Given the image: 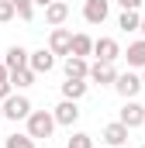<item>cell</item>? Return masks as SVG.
Masks as SVG:
<instances>
[{"label": "cell", "instance_id": "603a6c76", "mask_svg": "<svg viewBox=\"0 0 145 148\" xmlns=\"http://www.w3.org/2000/svg\"><path fill=\"white\" fill-rule=\"evenodd\" d=\"M7 66H3V62H0V100H7V97H10V90H14V86H10V79H7Z\"/></svg>", "mask_w": 145, "mask_h": 148}, {"label": "cell", "instance_id": "3957f363", "mask_svg": "<svg viewBox=\"0 0 145 148\" xmlns=\"http://www.w3.org/2000/svg\"><path fill=\"white\" fill-rule=\"evenodd\" d=\"M110 86H114L124 100H135V97H138V90H142V76H135V73H117Z\"/></svg>", "mask_w": 145, "mask_h": 148}, {"label": "cell", "instance_id": "ffe728a7", "mask_svg": "<svg viewBox=\"0 0 145 148\" xmlns=\"http://www.w3.org/2000/svg\"><path fill=\"white\" fill-rule=\"evenodd\" d=\"M7 148H35V138H28V134H7Z\"/></svg>", "mask_w": 145, "mask_h": 148}, {"label": "cell", "instance_id": "f546056e", "mask_svg": "<svg viewBox=\"0 0 145 148\" xmlns=\"http://www.w3.org/2000/svg\"><path fill=\"white\" fill-rule=\"evenodd\" d=\"M117 148H124V145H117Z\"/></svg>", "mask_w": 145, "mask_h": 148}, {"label": "cell", "instance_id": "7c38bea8", "mask_svg": "<svg viewBox=\"0 0 145 148\" xmlns=\"http://www.w3.org/2000/svg\"><path fill=\"white\" fill-rule=\"evenodd\" d=\"M69 17V3H62V0H52L48 7H45V21L52 24V28H62V21Z\"/></svg>", "mask_w": 145, "mask_h": 148}, {"label": "cell", "instance_id": "44dd1931", "mask_svg": "<svg viewBox=\"0 0 145 148\" xmlns=\"http://www.w3.org/2000/svg\"><path fill=\"white\" fill-rule=\"evenodd\" d=\"M10 3H14V10H17V17H21V21H31V14H35L31 0H10Z\"/></svg>", "mask_w": 145, "mask_h": 148}, {"label": "cell", "instance_id": "8fae6325", "mask_svg": "<svg viewBox=\"0 0 145 148\" xmlns=\"http://www.w3.org/2000/svg\"><path fill=\"white\" fill-rule=\"evenodd\" d=\"M3 66H7V73L28 69V48H21V45H10V48H7V59H3Z\"/></svg>", "mask_w": 145, "mask_h": 148}, {"label": "cell", "instance_id": "2e32d148", "mask_svg": "<svg viewBox=\"0 0 145 148\" xmlns=\"http://www.w3.org/2000/svg\"><path fill=\"white\" fill-rule=\"evenodd\" d=\"M124 59H128V66H135V69H145V41H135V45H128Z\"/></svg>", "mask_w": 145, "mask_h": 148}, {"label": "cell", "instance_id": "9a60e30c", "mask_svg": "<svg viewBox=\"0 0 145 148\" xmlns=\"http://www.w3.org/2000/svg\"><path fill=\"white\" fill-rule=\"evenodd\" d=\"M90 52H93V38H90V35H72V41H69V55L86 59Z\"/></svg>", "mask_w": 145, "mask_h": 148}, {"label": "cell", "instance_id": "8992f818", "mask_svg": "<svg viewBox=\"0 0 145 148\" xmlns=\"http://www.w3.org/2000/svg\"><path fill=\"white\" fill-rule=\"evenodd\" d=\"M52 66H55V55L48 52V48H38V52H28V69L31 73H52Z\"/></svg>", "mask_w": 145, "mask_h": 148}, {"label": "cell", "instance_id": "30bf717a", "mask_svg": "<svg viewBox=\"0 0 145 148\" xmlns=\"http://www.w3.org/2000/svg\"><path fill=\"white\" fill-rule=\"evenodd\" d=\"M86 76H90L93 83L107 86V83H114V76H117V69H114V62H93V66L86 69Z\"/></svg>", "mask_w": 145, "mask_h": 148}, {"label": "cell", "instance_id": "83f0119b", "mask_svg": "<svg viewBox=\"0 0 145 148\" xmlns=\"http://www.w3.org/2000/svg\"><path fill=\"white\" fill-rule=\"evenodd\" d=\"M0 121H3V107H0Z\"/></svg>", "mask_w": 145, "mask_h": 148}, {"label": "cell", "instance_id": "ba28073f", "mask_svg": "<svg viewBox=\"0 0 145 148\" xmlns=\"http://www.w3.org/2000/svg\"><path fill=\"white\" fill-rule=\"evenodd\" d=\"M52 117H55V124H66V127H72V124L79 121V107H76V100H62V103L52 110Z\"/></svg>", "mask_w": 145, "mask_h": 148}, {"label": "cell", "instance_id": "4316f807", "mask_svg": "<svg viewBox=\"0 0 145 148\" xmlns=\"http://www.w3.org/2000/svg\"><path fill=\"white\" fill-rule=\"evenodd\" d=\"M138 31H145V17H142V24H138Z\"/></svg>", "mask_w": 145, "mask_h": 148}, {"label": "cell", "instance_id": "4fadbf2b", "mask_svg": "<svg viewBox=\"0 0 145 148\" xmlns=\"http://www.w3.org/2000/svg\"><path fill=\"white\" fill-rule=\"evenodd\" d=\"M104 141H107L110 148L124 145V141H128V127H124L121 121H114V124H107V127H104Z\"/></svg>", "mask_w": 145, "mask_h": 148}, {"label": "cell", "instance_id": "7402d4cb", "mask_svg": "<svg viewBox=\"0 0 145 148\" xmlns=\"http://www.w3.org/2000/svg\"><path fill=\"white\" fill-rule=\"evenodd\" d=\"M66 148H93V138H90V134H83V131H76V134L69 138V145H66Z\"/></svg>", "mask_w": 145, "mask_h": 148}, {"label": "cell", "instance_id": "5bb4252c", "mask_svg": "<svg viewBox=\"0 0 145 148\" xmlns=\"http://www.w3.org/2000/svg\"><path fill=\"white\" fill-rule=\"evenodd\" d=\"M86 59L79 55H66V79H86Z\"/></svg>", "mask_w": 145, "mask_h": 148}, {"label": "cell", "instance_id": "484cf974", "mask_svg": "<svg viewBox=\"0 0 145 148\" xmlns=\"http://www.w3.org/2000/svg\"><path fill=\"white\" fill-rule=\"evenodd\" d=\"M31 3H38V7H48V3H52V0H31Z\"/></svg>", "mask_w": 145, "mask_h": 148}, {"label": "cell", "instance_id": "277c9868", "mask_svg": "<svg viewBox=\"0 0 145 148\" xmlns=\"http://www.w3.org/2000/svg\"><path fill=\"white\" fill-rule=\"evenodd\" d=\"M110 14V0H86L83 3V17H86V24H104Z\"/></svg>", "mask_w": 145, "mask_h": 148}, {"label": "cell", "instance_id": "e0dca14e", "mask_svg": "<svg viewBox=\"0 0 145 148\" xmlns=\"http://www.w3.org/2000/svg\"><path fill=\"white\" fill-rule=\"evenodd\" d=\"M83 93H86V79H66L62 83V97L66 100H79Z\"/></svg>", "mask_w": 145, "mask_h": 148}, {"label": "cell", "instance_id": "ac0fdd59", "mask_svg": "<svg viewBox=\"0 0 145 148\" xmlns=\"http://www.w3.org/2000/svg\"><path fill=\"white\" fill-rule=\"evenodd\" d=\"M138 24H142V14L138 10H121V17H117V28L121 31H138Z\"/></svg>", "mask_w": 145, "mask_h": 148}, {"label": "cell", "instance_id": "4dcf8cb0", "mask_svg": "<svg viewBox=\"0 0 145 148\" xmlns=\"http://www.w3.org/2000/svg\"><path fill=\"white\" fill-rule=\"evenodd\" d=\"M142 148H145V145H142Z\"/></svg>", "mask_w": 145, "mask_h": 148}, {"label": "cell", "instance_id": "52a82bcc", "mask_svg": "<svg viewBox=\"0 0 145 148\" xmlns=\"http://www.w3.org/2000/svg\"><path fill=\"white\" fill-rule=\"evenodd\" d=\"M117 121H121V124L131 131V127L145 124V107H142V103H135V100H128V103L121 107V117H117Z\"/></svg>", "mask_w": 145, "mask_h": 148}, {"label": "cell", "instance_id": "f1b7e54d", "mask_svg": "<svg viewBox=\"0 0 145 148\" xmlns=\"http://www.w3.org/2000/svg\"><path fill=\"white\" fill-rule=\"evenodd\" d=\"M142 86H145V73H142Z\"/></svg>", "mask_w": 145, "mask_h": 148}, {"label": "cell", "instance_id": "d4e9b609", "mask_svg": "<svg viewBox=\"0 0 145 148\" xmlns=\"http://www.w3.org/2000/svg\"><path fill=\"white\" fill-rule=\"evenodd\" d=\"M117 3H121V10H138L145 0H117Z\"/></svg>", "mask_w": 145, "mask_h": 148}, {"label": "cell", "instance_id": "6da1fadb", "mask_svg": "<svg viewBox=\"0 0 145 148\" xmlns=\"http://www.w3.org/2000/svg\"><path fill=\"white\" fill-rule=\"evenodd\" d=\"M24 121H28V138H52L55 131V117L48 110H31Z\"/></svg>", "mask_w": 145, "mask_h": 148}, {"label": "cell", "instance_id": "7a4b0ae2", "mask_svg": "<svg viewBox=\"0 0 145 148\" xmlns=\"http://www.w3.org/2000/svg\"><path fill=\"white\" fill-rule=\"evenodd\" d=\"M0 107H3V121H24V117L31 114V100L10 93L7 100H0Z\"/></svg>", "mask_w": 145, "mask_h": 148}, {"label": "cell", "instance_id": "cb8c5ba5", "mask_svg": "<svg viewBox=\"0 0 145 148\" xmlns=\"http://www.w3.org/2000/svg\"><path fill=\"white\" fill-rule=\"evenodd\" d=\"M14 14H17V10H14V3H10V0H0V24H7Z\"/></svg>", "mask_w": 145, "mask_h": 148}, {"label": "cell", "instance_id": "5b68a950", "mask_svg": "<svg viewBox=\"0 0 145 148\" xmlns=\"http://www.w3.org/2000/svg\"><path fill=\"white\" fill-rule=\"evenodd\" d=\"M93 55H97V62H117L121 59V45L114 38H97L93 41Z\"/></svg>", "mask_w": 145, "mask_h": 148}, {"label": "cell", "instance_id": "d6986e66", "mask_svg": "<svg viewBox=\"0 0 145 148\" xmlns=\"http://www.w3.org/2000/svg\"><path fill=\"white\" fill-rule=\"evenodd\" d=\"M7 79H10V86H21V90H24V86L35 83V73H31V69H17V73H10Z\"/></svg>", "mask_w": 145, "mask_h": 148}, {"label": "cell", "instance_id": "9c48e42d", "mask_svg": "<svg viewBox=\"0 0 145 148\" xmlns=\"http://www.w3.org/2000/svg\"><path fill=\"white\" fill-rule=\"evenodd\" d=\"M69 41H72V31H66V28H52L48 52H52V55H69Z\"/></svg>", "mask_w": 145, "mask_h": 148}]
</instances>
